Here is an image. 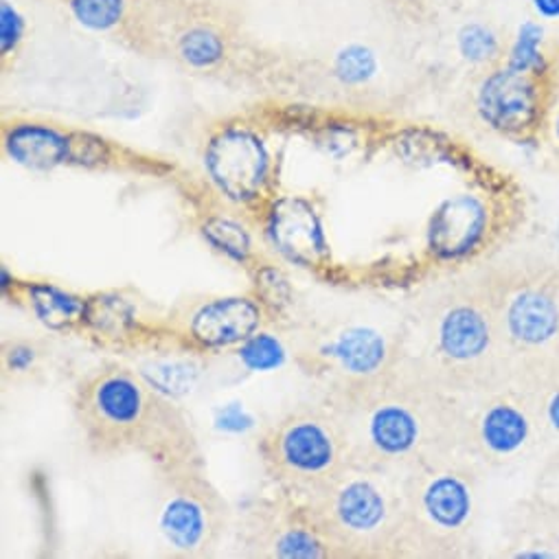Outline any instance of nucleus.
Segmentation results:
<instances>
[{"mask_svg": "<svg viewBox=\"0 0 559 559\" xmlns=\"http://www.w3.org/2000/svg\"><path fill=\"white\" fill-rule=\"evenodd\" d=\"M341 419L354 465L404 474L461 450L463 400L397 349L371 378L323 389Z\"/></svg>", "mask_w": 559, "mask_h": 559, "instance_id": "obj_1", "label": "nucleus"}, {"mask_svg": "<svg viewBox=\"0 0 559 559\" xmlns=\"http://www.w3.org/2000/svg\"><path fill=\"white\" fill-rule=\"evenodd\" d=\"M400 349L461 400L511 382L509 356L480 267L415 304L400 328Z\"/></svg>", "mask_w": 559, "mask_h": 559, "instance_id": "obj_2", "label": "nucleus"}, {"mask_svg": "<svg viewBox=\"0 0 559 559\" xmlns=\"http://www.w3.org/2000/svg\"><path fill=\"white\" fill-rule=\"evenodd\" d=\"M73 415L91 454H141L154 472L206 465L185 411L147 378L121 362H102L73 389Z\"/></svg>", "mask_w": 559, "mask_h": 559, "instance_id": "obj_3", "label": "nucleus"}, {"mask_svg": "<svg viewBox=\"0 0 559 559\" xmlns=\"http://www.w3.org/2000/svg\"><path fill=\"white\" fill-rule=\"evenodd\" d=\"M480 469L454 452L402 474V559L476 555Z\"/></svg>", "mask_w": 559, "mask_h": 559, "instance_id": "obj_4", "label": "nucleus"}, {"mask_svg": "<svg viewBox=\"0 0 559 559\" xmlns=\"http://www.w3.org/2000/svg\"><path fill=\"white\" fill-rule=\"evenodd\" d=\"M511 382L559 367V265L524 257L483 265Z\"/></svg>", "mask_w": 559, "mask_h": 559, "instance_id": "obj_5", "label": "nucleus"}, {"mask_svg": "<svg viewBox=\"0 0 559 559\" xmlns=\"http://www.w3.org/2000/svg\"><path fill=\"white\" fill-rule=\"evenodd\" d=\"M306 507L334 559H402V474L352 465Z\"/></svg>", "mask_w": 559, "mask_h": 559, "instance_id": "obj_6", "label": "nucleus"}, {"mask_svg": "<svg viewBox=\"0 0 559 559\" xmlns=\"http://www.w3.org/2000/svg\"><path fill=\"white\" fill-rule=\"evenodd\" d=\"M0 145L8 160L32 171L84 169L158 180H180L185 174L174 158L126 145L106 134L51 117H3Z\"/></svg>", "mask_w": 559, "mask_h": 559, "instance_id": "obj_7", "label": "nucleus"}, {"mask_svg": "<svg viewBox=\"0 0 559 559\" xmlns=\"http://www.w3.org/2000/svg\"><path fill=\"white\" fill-rule=\"evenodd\" d=\"M257 456L274 489L304 502L354 465L347 432L323 400L267 424L257 437Z\"/></svg>", "mask_w": 559, "mask_h": 559, "instance_id": "obj_8", "label": "nucleus"}, {"mask_svg": "<svg viewBox=\"0 0 559 559\" xmlns=\"http://www.w3.org/2000/svg\"><path fill=\"white\" fill-rule=\"evenodd\" d=\"M267 130L250 115H233L209 126L200 165L206 187L257 228L282 195V165L270 145Z\"/></svg>", "mask_w": 559, "mask_h": 559, "instance_id": "obj_9", "label": "nucleus"}, {"mask_svg": "<svg viewBox=\"0 0 559 559\" xmlns=\"http://www.w3.org/2000/svg\"><path fill=\"white\" fill-rule=\"evenodd\" d=\"M160 485L158 533L167 557H213L233 533L235 511L209 478L206 465L156 472Z\"/></svg>", "mask_w": 559, "mask_h": 559, "instance_id": "obj_10", "label": "nucleus"}, {"mask_svg": "<svg viewBox=\"0 0 559 559\" xmlns=\"http://www.w3.org/2000/svg\"><path fill=\"white\" fill-rule=\"evenodd\" d=\"M542 448L537 413L528 391L509 382L463 400L461 450L483 469L511 467Z\"/></svg>", "mask_w": 559, "mask_h": 559, "instance_id": "obj_11", "label": "nucleus"}, {"mask_svg": "<svg viewBox=\"0 0 559 559\" xmlns=\"http://www.w3.org/2000/svg\"><path fill=\"white\" fill-rule=\"evenodd\" d=\"M270 323L272 314L254 290L193 297L174 306L163 319L169 347L193 356L241 349Z\"/></svg>", "mask_w": 559, "mask_h": 559, "instance_id": "obj_12", "label": "nucleus"}, {"mask_svg": "<svg viewBox=\"0 0 559 559\" xmlns=\"http://www.w3.org/2000/svg\"><path fill=\"white\" fill-rule=\"evenodd\" d=\"M233 539L250 559H334L306 502L274 487L235 511Z\"/></svg>", "mask_w": 559, "mask_h": 559, "instance_id": "obj_13", "label": "nucleus"}, {"mask_svg": "<svg viewBox=\"0 0 559 559\" xmlns=\"http://www.w3.org/2000/svg\"><path fill=\"white\" fill-rule=\"evenodd\" d=\"M270 134L288 132L308 136L330 154H352L380 145L389 136L386 117L347 106H310L265 102L248 110Z\"/></svg>", "mask_w": 559, "mask_h": 559, "instance_id": "obj_14", "label": "nucleus"}, {"mask_svg": "<svg viewBox=\"0 0 559 559\" xmlns=\"http://www.w3.org/2000/svg\"><path fill=\"white\" fill-rule=\"evenodd\" d=\"M259 233L276 259L328 282L338 278L341 267L334 261L323 213L314 198L282 193L265 213Z\"/></svg>", "mask_w": 559, "mask_h": 559, "instance_id": "obj_15", "label": "nucleus"}, {"mask_svg": "<svg viewBox=\"0 0 559 559\" xmlns=\"http://www.w3.org/2000/svg\"><path fill=\"white\" fill-rule=\"evenodd\" d=\"M474 104L489 130L507 139H524L537 130L544 117V75L500 62L480 78Z\"/></svg>", "mask_w": 559, "mask_h": 559, "instance_id": "obj_16", "label": "nucleus"}, {"mask_svg": "<svg viewBox=\"0 0 559 559\" xmlns=\"http://www.w3.org/2000/svg\"><path fill=\"white\" fill-rule=\"evenodd\" d=\"M400 349L397 336H384L371 328H345L301 354V367L325 380V389L371 378L386 369Z\"/></svg>", "mask_w": 559, "mask_h": 559, "instance_id": "obj_17", "label": "nucleus"}, {"mask_svg": "<svg viewBox=\"0 0 559 559\" xmlns=\"http://www.w3.org/2000/svg\"><path fill=\"white\" fill-rule=\"evenodd\" d=\"M180 191L191 202L193 228L209 250L237 267H243L248 276L272 259L259 246V228L248 217L224 204L206 182L185 178V187H180Z\"/></svg>", "mask_w": 559, "mask_h": 559, "instance_id": "obj_18", "label": "nucleus"}, {"mask_svg": "<svg viewBox=\"0 0 559 559\" xmlns=\"http://www.w3.org/2000/svg\"><path fill=\"white\" fill-rule=\"evenodd\" d=\"M3 297L25 308L40 325L62 336H84L91 295L73 293L47 278H23L3 267Z\"/></svg>", "mask_w": 559, "mask_h": 559, "instance_id": "obj_19", "label": "nucleus"}, {"mask_svg": "<svg viewBox=\"0 0 559 559\" xmlns=\"http://www.w3.org/2000/svg\"><path fill=\"white\" fill-rule=\"evenodd\" d=\"M500 557L559 559V509L533 491L515 500L502 522Z\"/></svg>", "mask_w": 559, "mask_h": 559, "instance_id": "obj_20", "label": "nucleus"}, {"mask_svg": "<svg viewBox=\"0 0 559 559\" xmlns=\"http://www.w3.org/2000/svg\"><path fill=\"white\" fill-rule=\"evenodd\" d=\"M485 228V204L474 195H461L450 200L432 219L430 248L441 259H463L483 241Z\"/></svg>", "mask_w": 559, "mask_h": 559, "instance_id": "obj_21", "label": "nucleus"}, {"mask_svg": "<svg viewBox=\"0 0 559 559\" xmlns=\"http://www.w3.org/2000/svg\"><path fill=\"white\" fill-rule=\"evenodd\" d=\"M67 5L82 27L132 43L136 0H67Z\"/></svg>", "mask_w": 559, "mask_h": 559, "instance_id": "obj_22", "label": "nucleus"}, {"mask_svg": "<svg viewBox=\"0 0 559 559\" xmlns=\"http://www.w3.org/2000/svg\"><path fill=\"white\" fill-rule=\"evenodd\" d=\"M53 358L51 345L36 338H12L3 341V384L32 382L47 373Z\"/></svg>", "mask_w": 559, "mask_h": 559, "instance_id": "obj_23", "label": "nucleus"}, {"mask_svg": "<svg viewBox=\"0 0 559 559\" xmlns=\"http://www.w3.org/2000/svg\"><path fill=\"white\" fill-rule=\"evenodd\" d=\"M522 384L535 406L539 432H542V445L557 448L559 445V367L544 371Z\"/></svg>", "mask_w": 559, "mask_h": 559, "instance_id": "obj_24", "label": "nucleus"}, {"mask_svg": "<svg viewBox=\"0 0 559 559\" xmlns=\"http://www.w3.org/2000/svg\"><path fill=\"white\" fill-rule=\"evenodd\" d=\"M544 25L537 21H524L509 49L504 51V64L524 73H535V75H546V56H544Z\"/></svg>", "mask_w": 559, "mask_h": 559, "instance_id": "obj_25", "label": "nucleus"}, {"mask_svg": "<svg viewBox=\"0 0 559 559\" xmlns=\"http://www.w3.org/2000/svg\"><path fill=\"white\" fill-rule=\"evenodd\" d=\"M459 53L465 62L480 69H491L504 60V47L500 36L483 23H469L465 25L456 36Z\"/></svg>", "mask_w": 559, "mask_h": 559, "instance_id": "obj_26", "label": "nucleus"}, {"mask_svg": "<svg viewBox=\"0 0 559 559\" xmlns=\"http://www.w3.org/2000/svg\"><path fill=\"white\" fill-rule=\"evenodd\" d=\"M27 40V23L25 16L12 5L10 0H3V10H0V67L8 75L14 69L16 58Z\"/></svg>", "mask_w": 559, "mask_h": 559, "instance_id": "obj_27", "label": "nucleus"}, {"mask_svg": "<svg viewBox=\"0 0 559 559\" xmlns=\"http://www.w3.org/2000/svg\"><path fill=\"white\" fill-rule=\"evenodd\" d=\"M376 56L367 49H347L334 62V78L347 88L367 86L376 78Z\"/></svg>", "mask_w": 559, "mask_h": 559, "instance_id": "obj_28", "label": "nucleus"}, {"mask_svg": "<svg viewBox=\"0 0 559 559\" xmlns=\"http://www.w3.org/2000/svg\"><path fill=\"white\" fill-rule=\"evenodd\" d=\"M531 491L559 509V445L550 448V452L542 461Z\"/></svg>", "mask_w": 559, "mask_h": 559, "instance_id": "obj_29", "label": "nucleus"}, {"mask_svg": "<svg viewBox=\"0 0 559 559\" xmlns=\"http://www.w3.org/2000/svg\"><path fill=\"white\" fill-rule=\"evenodd\" d=\"M531 8L539 21H559V0H531Z\"/></svg>", "mask_w": 559, "mask_h": 559, "instance_id": "obj_30", "label": "nucleus"}, {"mask_svg": "<svg viewBox=\"0 0 559 559\" xmlns=\"http://www.w3.org/2000/svg\"><path fill=\"white\" fill-rule=\"evenodd\" d=\"M552 132H555V139H557V143H559V110H557V115H555V119H552Z\"/></svg>", "mask_w": 559, "mask_h": 559, "instance_id": "obj_31", "label": "nucleus"}]
</instances>
